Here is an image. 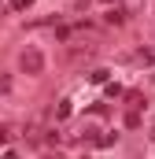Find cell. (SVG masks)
<instances>
[{
    "label": "cell",
    "mask_w": 155,
    "mask_h": 159,
    "mask_svg": "<svg viewBox=\"0 0 155 159\" xmlns=\"http://www.w3.org/2000/svg\"><path fill=\"white\" fill-rule=\"evenodd\" d=\"M41 67H44V52H41V48H22V52H19V70L41 74Z\"/></svg>",
    "instance_id": "obj_1"
},
{
    "label": "cell",
    "mask_w": 155,
    "mask_h": 159,
    "mask_svg": "<svg viewBox=\"0 0 155 159\" xmlns=\"http://www.w3.org/2000/svg\"><path fill=\"white\" fill-rule=\"evenodd\" d=\"M152 48H137V52H133V63H137V67H152Z\"/></svg>",
    "instance_id": "obj_2"
},
{
    "label": "cell",
    "mask_w": 155,
    "mask_h": 159,
    "mask_svg": "<svg viewBox=\"0 0 155 159\" xmlns=\"http://www.w3.org/2000/svg\"><path fill=\"white\" fill-rule=\"evenodd\" d=\"M104 22H107V26H122V22H126V11H107V19H104Z\"/></svg>",
    "instance_id": "obj_3"
},
{
    "label": "cell",
    "mask_w": 155,
    "mask_h": 159,
    "mask_svg": "<svg viewBox=\"0 0 155 159\" xmlns=\"http://www.w3.org/2000/svg\"><path fill=\"white\" fill-rule=\"evenodd\" d=\"M115 141H118V133H115V129H107V133H100V148H111Z\"/></svg>",
    "instance_id": "obj_4"
},
{
    "label": "cell",
    "mask_w": 155,
    "mask_h": 159,
    "mask_svg": "<svg viewBox=\"0 0 155 159\" xmlns=\"http://www.w3.org/2000/svg\"><path fill=\"white\" fill-rule=\"evenodd\" d=\"M126 126H140V107H129L126 111Z\"/></svg>",
    "instance_id": "obj_5"
},
{
    "label": "cell",
    "mask_w": 155,
    "mask_h": 159,
    "mask_svg": "<svg viewBox=\"0 0 155 159\" xmlns=\"http://www.w3.org/2000/svg\"><path fill=\"white\" fill-rule=\"evenodd\" d=\"M70 111H74V104H70V100H59V107H55V115H59V119H67Z\"/></svg>",
    "instance_id": "obj_6"
},
{
    "label": "cell",
    "mask_w": 155,
    "mask_h": 159,
    "mask_svg": "<svg viewBox=\"0 0 155 159\" xmlns=\"http://www.w3.org/2000/svg\"><path fill=\"white\" fill-rule=\"evenodd\" d=\"M92 81H96V85H107V81H111V74H107V70H96V74H92Z\"/></svg>",
    "instance_id": "obj_7"
},
{
    "label": "cell",
    "mask_w": 155,
    "mask_h": 159,
    "mask_svg": "<svg viewBox=\"0 0 155 159\" xmlns=\"http://www.w3.org/2000/svg\"><path fill=\"white\" fill-rule=\"evenodd\" d=\"M107 96H122V85L118 81H107Z\"/></svg>",
    "instance_id": "obj_8"
},
{
    "label": "cell",
    "mask_w": 155,
    "mask_h": 159,
    "mask_svg": "<svg viewBox=\"0 0 155 159\" xmlns=\"http://www.w3.org/2000/svg\"><path fill=\"white\" fill-rule=\"evenodd\" d=\"M30 4H33V0H11V7H15V11H26Z\"/></svg>",
    "instance_id": "obj_9"
},
{
    "label": "cell",
    "mask_w": 155,
    "mask_h": 159,
    "mask_svg": "<svg viewBox=\"0 0 155 159\" xmlns=\"http://www.w3.org/2000/svg\"><path fill=\"white\" fill-rule=\"evenodd\" d=\"M0 93H11V78H7V74L0 78Z\"/></svg>",
    "instance_id": "obj_10"
},
{
    "label": "cell",
    "mask_w": 155,
    "mask_h": 159,
    "mask_svg": "<svg viewBox=\"0 0 155 159\" xmlns=\"http://www.w3.org/2000/svg\"><path fill=\"white\" fill-rule=\"evenodd\" d=\"M4 141H7V126H0V148H4Z\"/></svg>",
    "instance_id": "obj_11"
},
{
    "label": "cell",
    "mask_w": 155,
    "mask_h": 159,
    "mask_svg": "<svg viewBox=\"0 0 155 159\" xmlns=\"http://www.w3.org/2000/svg\"><path fill=\"white\" fill-rule=\"evenodd\" d=\"M104 4H118V0H104Z\"/></svg>",
    "instance_id": "obj_12"
}]
</instances>
